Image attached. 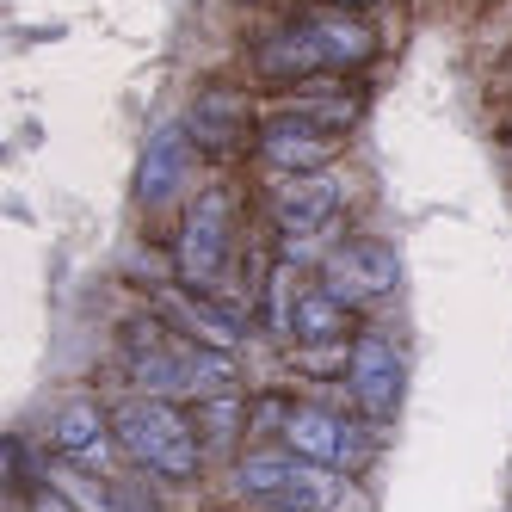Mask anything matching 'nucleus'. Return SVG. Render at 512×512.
Returning <instances> with one entry per match:
<instances>
[{"label":"nucleus","mask_w":512,"mask_h":512,"mask_svg":"<svg viewBox=\"0 0 512 512\" xmlns=\"http://www.w3.org/2000/svg\"><path fill=\"white\" fill-rule=\"evenodd\" d=\"M321 284L334 290V297L346 309H364V303H377L389 297V290L401 284V266H395V247L383 241H340V247H327V260H321Z\"/></svg>","instance_id":"20e7f679"},{"label":"nucleus","mask_w":512,"mask_h":512,"mask_svg":"<svg viewBox=\"0 0 512 512\" xmlns=\"http://www.w3.org/2000/svg\"><path fill=\"white\" fill-rule=\"evenodd\" d=\"M105 432H112V420L93 395H75L50 414V445L75 463H105Z\"/></svg>","instance_id":"9d476101"},{"label":"nucleus","mask_w":512,"mask_h":512,"mask_svg":"<svg viewBox=\"0 0 512 512\" xmlns=\"http://www.w3.org/2000/svg\"><path fill=\"white\" fill-rule=\"evenodd\" d=\"M167 321H179V334H192L204 346H223V352H235V340H241V315L216 309L210 290H173V297H167Z\"/></svg>","instance_id":"9b49d317"},{"label":"nucleus","mask_w":512,"mask_h":512,"mask_svg":"<svg viewBox=\"0 0 512 512\" xmlns=\"http://www.w3.org/2000/svg\"><path fill=\"white\" fill-rule=\"evenodd\" d=\"M334 7H371V0H334Z\"/></svg>","instance_id":"f3484780"},{"label":"nucleus","mask_w":512,"mask_h":512,"mask_svg":"<svg viewBox=\"0 0 512 512\" xmlns=\"http://www.w3.org/2000/svg\"><path fill=\"white\" fill-rule=\"evenodd\" d=\"M229 247H235V204H229L223 186H210V192L192 198L186 229H179V247H173L179 278H186L192 290H210L216 278H223V266H229Z\"/></svg>","instance_id":"7ed1b4c3"},{"label":"nucleus","mask_w":512,"mask_h":512,"mask_svg":"<svg viewBox=\"0 0 512 512\" xmlns=\"http://www.w3.org/2000/svg\"><path fill=\"white\" fill-rule=\"evenodd\" d=\"M284 445L297 457H315L327 469H358L364 463V438L358 426H346L334 408H315V401H303V408H284Z\"/></svg>","instance_id":"0eeeda50"},{"label":"nucleus","mask_w":512,"mask_h":512,"mask_svg":"<svg viewBox=\"0 0 512 512\" xmlns=\"http://www.w3.org/2000/svg\"><path fill=\"white\" fill-rule=\"evenodd\" d=\"M297 346H334L346 340V303L334 297L327 284L315 290H297V303H290V327H284Z\"/></svg>","instance_id":"ddd939ff"},{"label":"nucleus","mask_w":512,"mask_h":512,"mask_svg":"<svg viewBox=\"0 0 512 512\" xmlns=\"http://www.w3.org/2000/svg\"><path fill=\"white\" fill-rule=\"evenodd\" d=\"M235 494L253 512H334L340 506V482L334 469L297 457V451H253L235 463Z\"/></svg>","instance_id":"f03ea898"},{"label":"nucleus","mask_w":512,"mask_h":512,"mask_svg":"<svg viewBox=\"0 0 512 512\" xmlns=\"http://www.w3.org/2000/svg\"><path fill=\"white\" fill-rule=\"evenodd\" d=\"M315 68H327V56L315 44V25L309 19L272 31V38L260 44V75L266 81H297V75H315Z\"/></svg>","instance_id":"f8f14e48"},{"label":"nucleus","mask_w":512,"mask_h":512,"mask_svg":"<svg viewBox=\"0 0 512 512\" xmlns=\"http://www.w3.org/2000/svg\"><path fill=\"white\" fill-rule=\"evenodd\" d=\"M31 512H75V500L62 488H31Z\"/></svg>","instance_id":"dca6fc26"},{"label":"nucleus","mask_w":512,"mask_h":512,"mask_svg":"<svg viewBox=\"0 0 512 512\" xmlns=\"http://www.w3.org/2000/svg\"><path fill=\"white\" fill-rule=\"evenodd\" d=\"M346 383H352V401H358V408L371 414L377 426L395 420V408H401V383H408V364H401L395 340H383V334H358V340H352V358H346Z\"/></svg>","instance_id":"423d86ee"},{"label":"nucleus","mask_w":512,"mask_h":512,"mask_svg":"<svg viewBox=\"0 0 512 512\" xmlns=\"http://www.w3.org/2000/svg\"><path fill=\"white\" fill-rule=\"evenodd\" d=\"M192 136L210 142V149H235V142L247 136V99L235 87H210L192 105Z\"/></svg>","instance_id":"2eb2a0df"},{"label":"nucleus","mask_w":512,"mask_h":512,"mask_svg":"<svg viewBox=\"0 0 512 512\" xmlns=\"http://www.w3.org/2000/svg\"><path fill=\"white\" fill-rule=\"evenodd\" d=\"M340 204H346V192H340L334 173H284V186L272 192V216H278V229H284L290 247H303V241L334 229Z\"/></svg>","instance_id":"39448f33"},{"label":"nucleus","mask_w":512,"mask_h":512,"mask_svg":"<svg viewBox=\"0 0 512 512\" xmlns=\"http://www.w3.org/2000/svg\"><path fill=\"white\" fill-rule=\"evenodd\" d=\"M112 438H118V451L130 463L155 469V475H173V482L198 475V463H204V445H198L192 420L179 414L167 395H130L112 414Z\"/></svg>","instance_id":"f257e3e1"},{"label":"nucleus","mask_w":512,"mask_h":512,"mask_svg":"<svg viewBox=\"0 0 512 512\" xmlns=\"http://www.w3.org/2000/svg\"><path fill=\"white\" fill-rule=\"evenodd\" d=\"M260 155L278 173H327V167H334V155H340V136L284 105V112L266 118V130H260Z\"/></svg>","instance_id":"6e6552de"},{"label":"nucleus","mask_w":512,"mask_h":512,"mask_svg":"<svg viewBox=\"0 0 512 512\" xmlns=\"http://www.w3.org/2000/svg\"><path fill=\"white\" fill-rule=\"evenodd\" d=\"M192 124H161L142 149V167H136V198L142 204H173L179 192L192 186Z\"/></svg>","instance_id":"1a4fd4ad"},{"label":"nucleus","mask_w":512,"mask_h":512,"mask_svg":"<svg viewBox=\"0 0 512 512\" xmlns=\"http://www.w3.org/2000/svg\"><path fill=\"white\" fill-rule=\"evenodd\" d=\"M309 25H315V44H321L327 68H358V62H371V50H377V31L364 25V19H352L346 7L315 13Z\"/></svg>","instance_id":"4468645a"}]
</instances>
